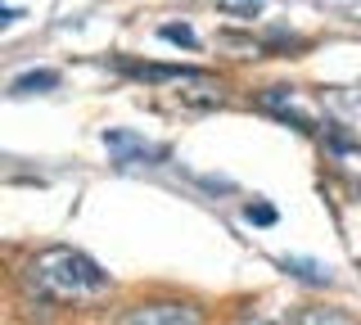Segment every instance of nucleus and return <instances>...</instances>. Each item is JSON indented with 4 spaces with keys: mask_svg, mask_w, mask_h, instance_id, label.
Masks as SVG:
<instances>
[{
    "mask_svg": "<svg viewBox=\"0 0 361 325\" xmlns=\"http://www.w3.org/2000/svg\"><path fill=\"white\" fill-rule=\"evenodd\" d=\"M244 325H276V321H262V317H253V321H244Z\"/></svg>",
    "mask_w": 361,
    "mask_h": 325,
    "instance_id": "9d476101",
    "label": "nucleus"
},
{
    "mask_svg": "<svg viewBox=\"0 0 361 325\" xmlns=\"http://www.w3.org/2000/svg\"><path fill=\"white\" fill-rule=\"evenodd\" d=\"M285 325H357V321L343 307H298V312H289Z\"/></svg>",
    "mask_w": 361,
    "mask_h": 325,
    "instance_id": "20e7f679",
    "label": "nucleus"
},
{
    "mask_svg": "<svg viewBox=\"0 0 361 325\" xmlns=\"http://www.w3.org/2000/svg\"><path fill=\"white\" fill-rule=\"evenodd\" d=\"M158 37L172 41V46H185V50H195V46H199L195 27H185V23H163V27H158Z\"/></svg>",
    "mask_w": 361,
    "mask_h": 325,
    "instance_id": "0eeeda50",
    "label": "nucleus"
},
{
    "mask_svg": "<svg viewBox=\"0 0 361 325\" xmlns=\"http://www.w3.org/2000/svg\"><path fill=\"white\" fill-rule=\"evenodd\" d=\"M285 271L289 276H298V280H307V285H330V266H321V262H307V257H285Z\"/></svg>",
    "mask_w": 361,
    "mask_h": 325,
    "instance_id": "423d86ee",
    "label": "nucleus"
},
{
    "mask_svg": "<svg viewBox=\"0 0 361 325\" xmlns=\"http://www.w3.org/2000/svg\"><path fill=\"white\" fill-rule=\"evenodd\" d=\"M262 5H267V0H217V9H221V14H231V18H257V14H262Z\"/></svg>",
    "mask_w": 361,
    "mask_h": 325,
    "instance_id": "6e6552de",
    "label": "nucleus"
},
{
    "mask_svg": "<svg viewBox=\"0 0 361 325\" xmlns=\"http://www.w3.org/2000/svg\"><path fill=\"white\" fill-rule=\"evenodd\" d=\"M23 285L50 302H95L109 294V276L82 249H41L23 262Z\"/></svg>",
    "mask_w": 361,
    "mask_h": 325,
    "instance_id": "f257e3e1",
    "label": "nucleus"
},
{
    "mask_svg": "<svg viewBox=\"0 0 361 325\" xmlns=\"http://www.w3.org/2000/svg\"><path fill=\"white\" fill-rule=\"evenodd\" d=\"M104 145L122 149V163H135V159H163V149L145 145L140 136H127V131H104Z\"/></svg>",
    "mask_w": 361,
    "mask_h": 325,
    "instance_id": "7ed1b4c3",
    "label": "nucleus"
},
{
    "mask_svg": "<svg viewBox=\"0 0 361 325\" xmlns=\"http://www.w3.org/2000/svg\"><path fill=\"white\" fill-rule=\"evenodd\" d=\"M244 217H248V221H257V226H271V221H276V208H267V204H248V208H244Z\"/></svg>",
    "mask_w": 361,
    "mask_h": 325,
    "instance_id": "1a4fd4ad",
    "label": "nucleus"
},
{
    "mask_svg": "<svg viewBox=\"0 0 361 325\" xmlns=\"http://www.w3.org/2000/svg\"><path fill=\"white\" fill-rule=\"evenodd\" d=\"M59 86V73H50V68H41V73H23L9 82V95H37V91H54Z\"/></svg>",
    "mask_w": 361,
    "mask_h": 325,
    "instance_id": "39448f33",
    "label": "nucleus"
},
{
    "mask_svg": "<svg viewBox=\"0 0 361 325\" xmlns=\"http://www.w3.org/2000/svg\"><path fill=\"white\" fill-rule=\"evenodd\" d=\"M113 325H203V307H195V302H135Z\"/></svg>",
    "mask_w": 361,
    "mask_h": 325,
    "instance_id": "f03ea898",
    "label": "nucleus"
}]
</instances>
